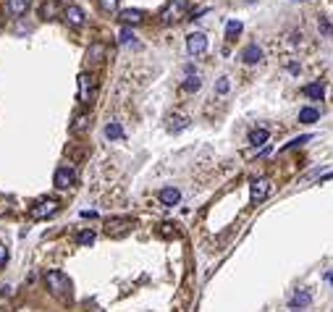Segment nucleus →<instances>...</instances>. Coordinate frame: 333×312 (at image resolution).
<instances>
[{"label":"nucleus","mask_w":333,"mask_h":312,"mask_svg":"<svg viewBox=\"0 0 333 312\" xmlns=\"http://www.w3.org/2000/svg\"><path fill=\"white\" fill-rule=\"evenodd\" d=\"M45 283H48V291L53 294V297H58V299H66L68 297V289H71V283L66 278V273H61V270H48L45 273Z\"/></svg>","instance_id":"obj_1"},{"label":"nucleus","mask_w":333,"mask_h":312,"mask_svg":"<svg viewBox=\"0 0 333 312\" xmlns=\"http://www.w3.org/2000/svg\"><path fill=\"white\" fill-rule=\"evenodd\" d=\"M58 199H40V202H34V205L29 207V218L32 220H48L53 218L55 213H58Z\"/></svg>","instance_id":"obj_2"},{"label":"nucleus","mask_w":333,"mask_h":312,"mask_svg":"<svg viewBox=\"0 0 333 312\" xmlns=\"http://www.w3.org/2000/svg\"><path fill=\"white\" fill-rule=\"evenodd\" d=\"M73 184H76V171H73L71 165H61V168L55 171V176H53V187L66 191V189L73 187Z\"/></svg>","instance_id":"obj_3"},{"label":"nucleus","mask_w":333,"mask_h":312,"mask_svg":"<svg viewBox=\"0 0 333 312\" xmlns=\"http://www.w3.org/2000/svg\"><path fill=\"white\" fill-rule=\"evenodd\" d=\"M187 5H189V0H171L168 5L160 11V21L163 24H171V21H179L181 13L187 11Z\"/></svg>","instance_id":"obj_4"},{"label":"nucleus","mask_w":333,"mask_h":312,"mask_svg":"<svg viewBox=\"0 0 333 312\" xmlns=\"http://www.w3.org/2000/svg\"><path fill=\"white\" fill-rule=\"evenodd\" d=\"M187 50H189V55H202L207 50V37L202 32H192L187 37Z\"/></svg>","instance_id":"obj_5"},{"label":"nucleus","mask_w":333,"mask_h":312,"mask_svg":"<svg viewBox=\"0 0 333 312\" xmlns=\"http://www.w3.org/2000/svg\"><path fill=\"white\" fill-rule=\"evenodd\" d=\"M267 194H270V181L267 179H255L252 187H249V197H252V202L257 205V202H263Z\"/></svg>","instance_id":"obj_6"},{"label":"nucleus","mask_w":333,"mask_h":312,"mask_svg":"<svg viewBox=\"0 0 333 312\" xmlns=\"http://www.w3.org/2000/svg\"><path fill=\"white\" fill-rule=\"evenodd\" d=\"M158 199H160V205L173 207V205H179V202H181V191L176 187H165V189L158 191Z\"/></svg>","instance_id":"obj_7"},{"label":"nucleus","mask_w":333,"mask_h":312,"mask_svg":"<svg viewBox=\"0 0 333 312\" xmlns=\"http://www.w3.org/2000/svg\"><path fill=\"white\" fill-rule=\"evenodd\" d=\"M118 18H121L124 26H134V24L144 21V11H139V8H126V11L118 13Z\"/></svg>","instance_id":"obj_8"},{"label":"nucleus","mask_w":333,"mask_h":312,"mask_svg":"<svg viewBox=\"0 0 333 312\" xmlns=\"http://www.w3.org/2000/svg\"><path fill=\"white\" fill-rule=\"evenodd\" d=\"M63 18H66L71 26H81V24H84V11H81L79 5H73V3H71V5L63 8Z\"/></svg>","instance_id":"obj_9"},{"label":"nucleus","mask_w":333,"mask_h":312,"mask_svg":"<svg viewBox=\"0 0 333 312\" xmlns=\"http://www.w3.org/2000/svg\"><path fill=\"white\" fill-rule=\"evenodd\" d=\"M242 61L247 63V66L260 63L263 61V48H260V45H247V48L242 50Z\"/></svg>","instance_id":"obj_10"},{"label":"nucleus","mask_w":333,"mask_h":312,"mask_svg":"<svg viewBox=\"0 0 333 312\" xmlns=\"http://www.w3.org/2000/svg\"><path fill=\"white\" fill-rule=\"evenodd\" d=\"M132 226H134L132 218H108V220H105L108 234H110V231H113V234H121V231H126V228H132Z\"/></svg>","instance_id":"obj_11"},{"label":"nucleus","mask_w":333,"mask_h":312,"mask_svg":"<svg viewBox=\"0 0 333 312\" xmlns=\"http://www.w3.org/2000/svg\"><path fill=\"white\" fill-rule=\"evenodd\" d=\"M92 100V76L81 73L79 76V103H89Z\"/></svg>","instance_id":"obj_12"},{"label":"nucleus","mask_w":333,"mask_h":312,"mask_svg":"<svg viewBox=\"0 0 333 312\" xmlns=\"http://www.w3.org/2000/svg\"><path fill=\"white\" fill-rule=\"evenodd\" d=\"M26 8H29V0H5L8 16H21V13H26Z\"/></svg>","instance_id":"obj_13"},{"label":"nucleus","mask_w":333,"mask_h":312,"mask_svg":"<svg viewBox=\"0 0 333 312\" xmlns=\"http://www.w3.org/2000/svg\"><path fill=\"white\" fill-rule=\"evenodd\" d=\"M267 139H270V131H267V128H252V131H249V144L252 147H263Z\"/></svg>","instance_id":"obj_14"},{"label":"nucleus","mask_w":333,"mask_h":312,"mask_svg":"<svg viewBox=\"0 0 333 312\" xmlns=\"http://www.w3.org/2000/svg\"><path fill=\"white\" fill-rule=\"evenodd\" d=\"M89 126H92V118H89L87 113H81V116L73 118V124H71V134H84V131H89Z\"/></svg>","instance_id":"obj_15"},{"label":"nucleus","mask_w":333,"mask_h":312,"mask_svg":"<svg viewBox=\"0 0 333 312\" xmlns=\"http://www.w3.org/2000/svg\"><path fill=\"white\" fill-rule=\"evenodd\" d=\"M310 302H312V297H310V291H304V289H299L297 294L291 297V310H302V307H310Z\"/></svg>","instance_id":"obj_16"},{"label":"nucleus","mask_w":333,"mask_h":312,"mask_svg":"<svg viewBox=\"0 0 333 312\" xmlns=\"http://www.w3.org/2000/svg\"><path fill=\"white\" fill-rule=\"evenodd\" d=\"M103 58H105V45H103V42L89 45V50H87V61H89V63H103Z\"/></svg>","instance_id":"obj_17"},{"label":"nucleus","mask_w":333,"mask_h":312,"mask_svg":"<svg viewBox=\"0 0 333 312\" xmlns=\"http://www.w3.org/2000/svg\"><path fill=\"white\" fill-rule=\"evenodd\" d=\"M58 13H61L58 0H45L42 3V18H58Z\"/></svg>","instance_id":"obj_18"},{"label":"nucleus","mask_w":333,"mask_h":312,"mask_svg":"<svg viewBox=\"0 0 333 312\" xmlns=\"http://www.w3.org/2000/svg\"><path fill=\"white\" fill-rule=\"evenodd\" d=\"M242 29H244V24L239 21V18H231V21L226 24V40H228V42L236 40V37L242 34Z\"/></svg>","instance_id":"obj_19"},{"label":"nucleus","mask_w":333,"mask_h":312,"mask_svg":"<svg viewBox=\"0 0 333 312\" xmlns=\"http://www.w3.org/2000/svg\"><path fill=\"white\" fill-rule=\"evenodd\" d=\"M320 118V110L318 108H302L299 110V124H315Z\"/></svg>","instance_id":"obj_20"},{"label":"nucleus","mask_w":333,"mask_h":312,"mask_svg":"<svg viewBox=\"0 0 333 312\" xmlns=\"http://www.w3.org/2000/svg\"><path fill=\"white\" fill-rule=\"evenodd\" d=\"M105 136H108V139H124V128H121V124L110 121V124L105 126Z\"/></svg>","instance_id":"obj_21"},{"label":"nucleus","mask_w":333,"mask_h":312,"mask_svg":"<svg viewBox=\"0 0 333 312\" xmlns=\"http://www.w3.org/2000/svg\"><path fill=\"white\" fill-rule=\"evenodd\" d=\"M200 87H202L200 76H187V79H184V84H181V89L189 92V95H192V92H200Z\"/></svg>","instance_id":"obj_22"},{"label":"nucleus","mask_w":333,"mask_h":312,"mask_svg":"<svg viewBox=\"0 0 333 312\" xmlns=\"http://www.w3.org/2000/svg\"><path fill=\"white\" fill-rule=\"evenodd\" d=\"M323 92H326V89H323L320 81H315V84H307V87H304V95L312 97V100H323Z\"/></svg>","instance_id":"obj_23"},{"label":"nucleus","mask_w":333,"mask_h":312,"mask_svg":"<svg viewBox=\"0 0 333 312\" xmlns=\"http://www.w3.org/2000/svg\"><path fill=\"white\" fill-rule=\"evenodd\" d=\"M189 126V118H184V116H176V118H171V131L173 134H179V131H184V128H187Z\"/></svg>","instance_id":"obj_24"},{"label":"nucleus","mask_w":333,"mask_h":312,"mask_svg":"<svg viewBox=\"0 0 333 312\" xmlns=\"http://www.w3.org/2000/svg\"><path fill=\"white\" fill-rule=\"evenodd\" d=\"M92 242H95V231H89V228H87V231H81V234H76V244L79 247H89Z\"/></svg>","instance_id":"obj_25"},{"label":"nucleus","mask_w":333,"mask_h":312,"mask_svg":"<svg viewBox=\"0 0 333 312\" xmlns=\"http://www.w3.org/2000/svg\"><path fill=\"white\" fill-rule=\"evenodd\" d=\"M318 29H320L323 37H331V34H333V24L328 21L326 16H320V18H318Z\"/></svg>","instance_id":"obj_26"},{"label":"nucleus","mask_w":333,"mask_h":312,"mask_svg":"<svg viewBox=\"0 0 333 312\" xmlns=\"http://www.w3.org/2000/svg\"><path fill=\"white\" fill-rule=\"evenodd\" d=\"M228 89H231V79L228 76H220L215 81V92H218V95H228Z\"/></svg>","instance_id":"obj_27"},{"label":"nucleus","mask_w":333,"mask_h":312,"mask_svg":"<svg viewBox=\"0 0 333 312\" xmlns=\"http://www.w3.org/2000/svg\"><path fill=\"white\" fill-rule=\"evenodd\" d=\"M310 139H312V134H302V136H297V139H291L289 144H286V150H289V147H299V144L310 142Z\"/></svg>","instance_id":"obj_28"},{"label":"nucleus","mask_w":333,"mask_h":312,"mask_svg":"<svg viewBox=\"0 0 333 312\" xmlns=\"http://www.w3.org/2000/svg\"><path fill=\"white\" fill-rule=\"evenodd\" d=\"M116 5H118V0H100V8H103V11H116Z\"/></svg>","instance_id":"obj_29"},{"label":"nucleus","mask_w":333,"mask_h":312,"mask_svg":"<svg viewBox=\"0 0 333 312\" xmlns=\"http://www.w3.org/2000/svg\"><path fill=\"white\" fill-rule=\"evenodd\" d=\"M132 40H134L132 29H129V26H124V29H121V42H132Z\"/></svg>","instance_id":"obj_30"},{"label":"nucleus","mask_w":333,"mask_h":312,"mask_svg":"<svg viewBox=\"0 0 333 312\" xmlns=\"http://www.w3.org/2000/svg\"><path fill=\"white\" fill-rule=\"evenodd\" d=\"M5 262H8V247H5V244H0V268H3Z\"/></svg>","instance_id":"obj_31"},{"label":"nucleus","mask_w":333,"mask_h":312,"mask_svg":"<svg viewBox=\"0 0 333 312\" xmlns=\"http://www.w3.org/2000/svg\"><path fill=\"white\" fill-rule=\"evenodd\" d=\"M81 218H97V213H95V210H84V213H81Z\"/></svg>","instance_id":"obj_32"},{"label":"nucleus","mask_w":333,"mask_h":312,"mask_svg":"<svg viewBox=\"0 0 333 312\" xmlns=\"http://www.w3.org/2000/svg\"><path fill=\"white\" fill-rule=\"evenodd\" d=\"M326 281H328L331 286H333V270H328V273H326Z\"/></svg>","instance_id":"obj_33"},{"label":"nucleus","mask_w":333,"mask_h":312,"mask_svg":"<svg viewBox=\"0 0 333 312\" xmlns=\"http://www.w3.org/2000/svg\"><path fill=\"white\" fill-rule=\"evenodd\" d=\"M323 179H326V181H331V179H333V171H331V173H326V176H323Z\"/></svg>","instance_id":"obj_34"}]
</instances>
